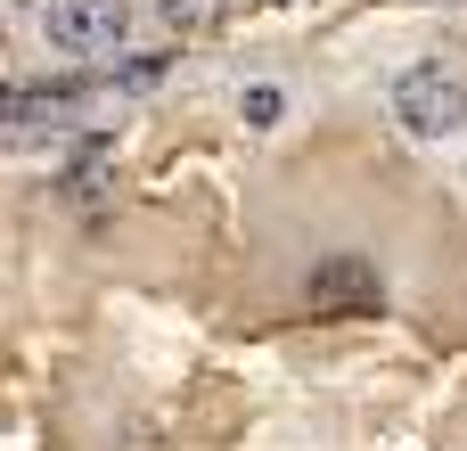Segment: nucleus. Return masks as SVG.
I'll list each match as a JSON object with an SVG mask.
<instances>
[{
  "label": "nucleus",
  "mask_w": 467,
  "mask_h": 451,
  "mask_svg": "<svg viewBox=\"0 0 467 451\" xmlns=\"http://www.w3.org/2000/svg\"><path fill=\"white\" fill-rule=\"evenodd\" d=\"M386 107H394V123L410 140H460L467 131V66L460 58H410L394 74Z\"/></svg>",
  "instance_id": "obj_1"
},
{
  "label": "nucleus",
  "mask_w": 467,
  "mask_h": 451,
  "mask_svg": "<svg viewBox=\"0 0 467 451\" xmlns=\"http://www.w3.org/2000/svg\"><path fill=\"white\" fill-rule=\"evenodd\" d=\"M304 312L312 320H378L386 312V271L369 255H320L304 271Z\"/></svg>",
  "instance_id": "obj_2"
},
{
  "label": "nucleus",
  "mask_w": 467,
  "mask_h": 451,
  "mask_svg": "<svg viewBox=\"0 0 467 451\" xmlns=\"http://www.w3.org/2000/svg\"><path fill=\"white\" fill-rule=\"evenodd\" d=\"M41 33L66 58H115L123 33H131V0H49L41 8Z\"/></svg>",
  "instance_id": "obj_3"
},
{
  "label": "nucleus",
  "mask_w": 467,
  "mask_h": 451,
  "mask_svg": "<svg viewBox=\"0 0 467 451\" xmlns=\"http://www.w3.org/2000/svg\"><path fill=\"white\" fill-rule=\"evenodd\" d=\"M156 8H164V16H172L181 33H197V25H213V16H222L230 0H156Z\"/></svg>",
  "instance_id": "obj_4"
},
{
  "label": "nucleus",
  "mask_w": 467,
  "mask_h": 451,
  "mask_svg": "<svg viewBox=\"0 0 467 451\" xmlns=\"http://www.w3.org/2000/svg\"><path fill=\"white\" fill-rule=\"evenodd\" d=\"M238 107H246V123H254V131H263V123H271V115H279V90H271V82H254V90H246V99H238Z\"/></svg>",
  "instance_id": "obj_5"
}]
</instances>
